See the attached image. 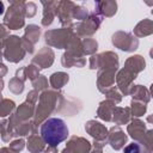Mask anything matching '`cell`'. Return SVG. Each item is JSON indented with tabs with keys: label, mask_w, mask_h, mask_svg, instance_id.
I'll return each instance as SVG.
<instances>
[{
	"label": "cell",
	"mask_w": 153,
	"mask_h": 153,
	"mask_svg": "<svg viewBox=\"0 0 153 153\" xmlns=\"http://www.w3.org/2000/svg\"><path fill=\"white\" fill-rule=\"evenodd\" d=\"M111 43L127 53L135 51L139 47V38L135 37L131 32H126V31H116L112 37H111Z\"/></svg>",
	"instance_id": "8"
},
{
	"label": "cell",
	"mask_w": 153,
	"mask_h": 153,
	"mask_svg": "<svg viewBox=\"0 0 153 153\" xmlns=\"http://www.w3.org/2000/svg\"><path fill=\"white\" fill-rule=\"evenodd\" d=\"M146 131V124L139 118H131V121L127 126V133L135 142H140L145 137Z\"/></svg>",
	"instance_id": "19"
},
{
	"label": "cell",
	"mask_w": 153,
	"mask_h": 153,
	"mask_svg": "<svg viewBox=\"0 0 153 153\" xmlns=\"http://www.w3.org/2000/svg\"><path fill=\"white\" fill-rule=\"evenodd\" d=\"M81 51H69L66 50L61 56V65L66 68L69 67H84L86 65V59Z\"/></svg>",
	"instance_id": "17"
},
{
	"label": "cell",
	"mask_w": 153,
	"mask_h": 153,
	"mask_svg": "<svg viewBox=\"0 0 153 153\" xmlns=\"http://www.w3.org/2000/svg\"><path fill=\"white\" fill-rule=\"evenodd\" d=\"M32 86H33V90H36L41 93L47 91L48 90V79H47V76L39 75L36 80L32 81Z\"/></svg>",
	"instance_id": "36"
},
{
	"label": "cell",
	"mask_w": 153,
	"mask_h": 153,
	"mask_svg": "<svg viewBox=\"0 0 153 153\" xmlns=\"http://www.w3.org/2000/svg\"><path fill=\"white\" fill-rule=\"evenodd\" d=\"M92 148V143L81 136H72L67 143L66 147L62 149L61 153H90Z\"/></svg>",
	"instance_id": "12"
},
{
	"label": "cell",
	"mask_w": 153,
	"mask_h": 153,
	"mask_svg": "<svg viewBox=\"0 0 153 153\" xmlns=\"http://www.w3.org/2000/svg\"><path fill=\"white\" fill-rule=\"evenodd\" d=\"M4 2L2 1H0V14H4Z\"/></svg>",
	"instance_id": "48"
},
{
	"label": "cell",
	"mask_w": 153,
	"mask_h": 153,
	"mask_svg": "<svg viewBox=\"0 0 153 153\" xmlns=\"http://www.w3.org/2000/svg\"><path fill=\"white\" fill-rule=\"evenodd\" d=\"M69 80V75L65 72H55L49 76V85L53 90H61Z\"/></svg>",
	"instance_id": "27"
},
{
	"label": "cell",
	"mask_w": 153,
	"mask_h": 153,
	"mask_svg": "<svg viewBox=\"0 0 153 153\" xmlns=\"http://www.w3.org/2000/svg\"><path fill=\"white\" fill-rule=\"evenodd\" d=\"M12 137H13V134H12L11 129L8 128V121L2 120L1 121V139H2V141L8 142Z\"/></svg>",
	"instance_id": "38"
},
{
	"label": "cell",
	"mask_w": 153,
	"mask_h": 153,
	"mask_svg": "<svg viewBox=\"0 0 153 153\" xmlns=\"http://www.w3.org/2000/svg\"><path fill=\"white\" fill-rule=\"evenodd\" d=\"M149 93H151V98H153V84L149 87Z\"/></svg>",
	"instance_id": "49"
},
{
	"label": "cell",
	"mask_w": 153,
	"mask_h": 153,
	"mask_svg": "<svg viewBox=\"0 0 153 153\" xmlns=\"http://www.w3.org/2000/svg\"><path fill=\"white\" fill-rule=\"evenodd\" d=\"M54 60H55V54L53 49L49 47H44L32 57L31 63L36 65L39 69H44V68H49L54 63Z\"/></svg>",
	"instance_id": "16"
},
{
	"label": "cell",
	"mask_w": 153,
	"mask_h": 153,
	"mask_svg": "<svg viewBox=\"0 0 153 153\" xmlns=\"http://www.w3.org/2000/svg\"><path fill=\"white\" fill-rule=\"evenodd\" d=\"M131 121V111L130 108H121V106H115L114 114H112V122L116 126H122V124H128Z\"/></svg>",
	"instance_id": "23"
},
{
	"label": "cell",
	"mask_w": 153,
	"mask_h": 153,
	"mask_svg": "<svg viewBox=\"0 0 153 153\" xmlns=\"http://www.w3.org/2000/svg\"><path fill=\"white\" fill-rule=\"evenodd\" d=\"M136 74L130 72L127 68H122L117 72L116 74V86L117 88L121 91V93L123 96H128L130 92V88L133 87V81L136 79Z\"/></svg>",
	"instance_id": "11"
},
{
	"label": "cell",
	"mask_w": 153,
	"mask_h": 153,
	"mask_svg": "<svg viewBox=\"0 0 153 153\" xmlns=\"http://www.w3.org/2000/svg\"><path fill=\"white\" fill-rule=\"evenodd\" d=\"M16 103L12 99H7V98H1L0 102V116L1 117H6L8 115H12L13 111H16Z\"/></svg>",
	"instance_id": "31"
},
{
	"label": "cell",
	"mask_w": 153,
	"mask_h": 153,
	"mask_svg": "<svg viewBox=\"0 0 153 153\" xmlns=\"http://www.w3.org/2000/svg\"><path fill=\"white\" fill-rule=\"evenodd\" d=\"M61 94L62 92L56 90H47L39 94L38 105L36 108V112L33 117V123L36 128L39 124H42L45 120H48L51 114H56Z\"/></svg>",
	"instance_id": "2"
},
{
	"label": "cell",
	"mask_w": 153,
	"mask_h": 153,
	"mask_svg": "<svg viewBox=\"0 0 153 153\" xmlns=\"http://www.w3.org/2000/svg\"><path fill=\"white\" fill-rule=\"evenodd\" d=\"M116 104L109 99H105L99 103L98 109H97V117L105 122H112V114Z\"/></svg>",
	"instance_id": "22"
},
{
	"label": "cell",
	"mask_w": 153,
	"mask_h": 153,
	"mask_svg": "<svg viewBox=\"0 0 153 153\" xmlns=\"http://www.w3.org/2000/svg\"><path fill=\"white\" fill-rule=\"evenodd\" d=\"M81 49L84 55H94V53L98 49V42L94 38H84L81 41Z\"/></svg>",
	"instance_id": "30"
},
{
	"label": "cell",
	"mask_w": 153,
	"mask_h": 153,
	"mask_svg": "<svg viewBox=\"0 0 153 153\" xmlns=\"http://www.w3.org/2000/svg\"><path fill=\"white\" fill-rule=\"evenodd\" d=\"M76 6L75 2L69 1V0H62L60 1L59 8H57V19L62 27H72L74 29V23H73V10Z\"/></svg>",
	"instance_id": "9"
},
{
	"label": "cell",
	"mask_w": 153,
	"mask_h": 153,
	"mask_svg": "<svg viewBox=\"0 0 153 153\" xmlns=\"http://www.w3.org/2000/svg\"><path fill=\"white\" fill-rule=\"evenodd\" d=\"M38 99H39V92H38V91H36V90L29 91V93H27V96H26V100H29V102L36 104Z\"/></svg>",
	"instance_id": "42"
},
{
	"label": "cell",
	"mask_w": 153,
	"mask_h": 153,
	"mask_svg": "<svg viewBox=\"0 0 153 153\" xmlns=\"http://www.w3.org/2000/svg\"><path fill=\"white\" fill-rule=\"evenodd\" d=\"M123 153H142V152H141V147L137 142H131L124 147Z\"/></svg>",
	"instance_id": "41"
},
{
	"label": "cell",
	"mask_w": 153,
	"mask_h": 153,
	"mask_svg": "<svg viewBox=\"0 0 153 153\" xmlns=\"http://www.w3.org/2000/svg\"><path fill=\"white\" fill-rule=\"evenodd\" d=\"M149 56H151V59H153V47H152L151 50H149Z\"/></svg>",
	"instance_id": "50"
},
{
	"label": "cell",
	"mask_w": 153,
	"mask_h": 153,
	"mask_svg": "<svg viewBox=\"0 0 153 153\" xmlns=\"http://www.w3.org/2000/svg\"><path fill=\"white\" fill-rule=\"evenodd\" d=\"M76 36L74 29L72 27H61L48 30L44 33V41L49 47L57 48V49H67Z\"/></svg>",
	"instance_id": "5"
},
{
	"label": "cell",
	"mask_w": 153,
	"mask_h": 153,
	"mask_svg": "<svg viewBox=\"0 0 153 153\" xmlns=\"http://www.w3.org/2000/svg\"><path fill=\"white\" fill-rule=\"evenodd\" d=\"M25 141H24V139H16V140H13V141H11L10 142V148L13 151V152H17V153H19L24 147H25Z\"/></svg>",
	"instance_id": "39"
},
{
	"label": "cell",
	"mask_w": 153,
	"mask_h": 153,
	"mask_svg": "<svg viewBox=\"0 0 153 153\" xmlns=\"http://www.w3.org/2000/svg\"><path fill=\"white\" fill-rule=\"evenodd\" d=\"M118 68L99 69L97 73V87L102 93H105L109 88L115 86L116 74Z\"/></svg>",
	"instance_id": "10"
},
{
	"label": "cell",
	"mask_w": 153,
	"mask_h": 153,
	"mask_svg": "<svg viewBox=\"0 0 153 153\" xmlns=\"http://www.w3.org/2000/svg\"><path fill=\"white\" fill-rule=\"evenodd\" d=\"M90 69H106V68H118V55L114 51H104L100 54H94L88 60Z\"/></svg>",
	"instance_id": "7"
},
{
	"label": "cell",
	"mask_w": 153,
	"mask_h": 153,
	"mask_svg": "<svg viewBox=\"0 0 153 153\" xmlns=\"http://www.w3.org/2000/svg\"><path fill=\"white\" fill-rule=\"evenodd\" d=\"M45 142L44 140L42 139L41 135H37V134H32L27 137V142H26V147H27V151L30 153H41V152H44L45 149Z\"/></svg>",
	"instance_id": "26"
},
{
	"label": "cell",
	"mask_w": 153,
	"mask_h": 153,
	"mask_svg": "<svg viewBox=\"0 0 153 153\" xmlns=\"http://www.w3.org/2000/svg\"><path fill=\"white\" fill-rule=\"evenodd\" d=\"M129 108L131 111V116H134V117H141L147 111V104L143 102H140V100H135V99H131Z\"/></svg>",
	"instance_id": "32"
},
{
	"label": "cell",
	"mask_w": 153,
	"mask_h": 153,
	"mask_svg": "<svg viewBox=\"0 0 153 153\" xmlns=\"http://www.w3.org/2000/svg\"><path fill=\"white\" fill-rule=\"evenodd\" d=\"M43 153H57V148L54 147V146H48Z\"/></svg>",
	"instance_id": "45"
},
{
	"label": "cell",
	"mask_w": 153,
	"mask_h": 153,
	"mask_svg": "<svg viewBox=\"0 0 153 153\" xmlns=\"http://www.w3.org/2000/svg\"><path fill=\"white\" fill-rule=\"evenodd\" d=\"M41 36V27L36 24H29L25 27L24 31V36L22 37L23 41V45L26 50V53L32 54L35 50V44L38 42Z\"/></svg>",
	"instance_id": "13"
},
{
	"label": "cell",
	"mask_w": 153,
	"mask_h": 153,
	"mask_svg": "<svg viewBox=\"0 0 153 153\" xmlns=\"http://www.w3.org/2000/svg\"><path fill=\"white\" fill-rule=\"evenodd\" d=\"M1 49H2V57L12 63H17L22 61L26 55V50L23 45L22 37L16 35H11L5 41H2Z\"/></svg>",
	"instance_id": "4"
},
{
	"label": "cell",
	"mask_w": 153,
	"mask_h": 153,
	"mask_svg": "<svg viewBox=\"0 0 153 153\" xmlns=\"http://www.w3.org/2000/svg\"><path fill=\"white\" fill-rule=\"evenodd\" d=\"M25 75H26V79H30L31 81H33L41 75L39 74V68L33 63H30L29 66H25Z\"/></svg>",
	"instance_id": "37"
},
{
	"label": "cell",
	"mask_w": 153,
	"mask_h": 153,
	"mask_svg": "<svg viewBox=\"0 0 153 153\" xmlns=\"http://www.w3.org/2000/svg\"><path fill=\"white\" fill-rule=\"evenodd\" d=\"M146 120H147L148 123H152V124H153V114H152V115H148Z\"/></svg>",
	"instance_id": "47"
},
{
	"label": "cell",
	"mask_w": 153,
	"mask_h": 153,
	"mask_svg": "<svg viewBox=\"0 0 153 153\" xmlns=\"http://www.w3.org/2000/svg\"><path fill=\"white\" fill-rule=\"evenodd\" d=\"M128 141V136L127 134H124V131L121 129L120 126H115L111 127L109 129V135H108V143L111 146L112 149L115 151H120L124 147V145Z\"/></svg>",
	"instance_id": "15"
},
{
	"label": "cell",
	"mask_w": 153,
	"mask_h": 153,
	"mask_svg": "<svg viewBox=\"0 0 153 153\" xmlns=\"http://www.w3.org/2000/svg\"><path fill=\"white\" fill-rule=\"evenodd\" d=\"M16 78H18V79H20V80H23V81H25L26 80V75H25V67H22V68H19V69H17L16 71V75H14Z\"/></svg>",
	"instance_id": "43"
},
{
	"label": "cell",
	"mask_w": 153,
	"mask_h": 153,
	"mask_svg": "<svg viewBox=\"0 0 153 153\" xmlns=\"http://www.w3.org/2000/svg\"><path fill=\"white\" fill-rule=\"evenodd\" d=\"M103 17H100L97 12H90L88 17L82 20L79 22L74 25V31L79 37H90L93 33L97 32V30L99 29L100 24H102Z\"/></svg>",
	"instance_id": "6"
},
{
	"label": "cell",
	"mask_w": 153,
	"mask_h": 153,
	"mask_svg": "<svg viewBox=\"0 0 153 153\" xmlns=\"http://www.w3.org/2000/svg\"><path fill=\"white\" fill-rule=\"evenodd\" d=\"M88 14H90V12L86 7H84L81 5H76L73 10V20L76 19L79 22H82L88 17Z\"/></svg>",
	"instance_id": "35"
},
{
	"label": "cell",
	"mask_w": 153,
	"mask_h": 153,
	"mask_svg": "<svg viewBox=\"0 0 153 153\" xmlns=\"http://www.w3.org/2000/svg\"><path fill=\"white\" fill-rule=\"evenodd\" d=\"M146 67V61L141 55H133L130 57H128L124 62V68L129 69L130 72L135 73L136 75L142 72Z\"/></svg>",
	"instance_id": "24"
},
{
	"label": "cell",
	"mask_w": 153,
	"mask_h": 153,
	"mask_svg": "<svg viewBox=\"0 0 153 153\" xmlns=\"http://www.w3.org/2000/svg\"><path fill=\"white\" fill-rule=\"evenodd\" d=\"M85 130L88 135H91L94 140L97 141H104L108 142V135H109V129L102 124L100 122L96 120H90L88 122L85 123Z\"/></svg>",
	"instance_id": "14"
},
{
	"label": "cell",
	"mask_w": 153,
	"mask_h": 153,
	"mask_svg": "<svg viewBox=\"0 0 153 153\" xmlns=\"http://www.w3.org/2000/svg\"><path fill=\"white\" fill-rule=\"evenodd\" d=\"M35 112H36V108H35V104L29 102V100H25L24 103H22L17 109L16 111L13 112L14 117L20 121V122H25V121H30L32 117H35Z\"/></svg>",
	"instance_id": "21"
},
{
	"label": "cell",
	"mask_w": 153,
	"mask_h": 153,
	"mask_svg": "<svg viewBox=\"0 0 153 153\" xmlns=\"http://www.w3.org/2000/svg\"><path fill=\"white\" fill-rule=\"evenodd\" d=\"M151 13H152V14H153V8H152V11H151Z\"/></svg>",
	"instance_id": "51"
},
{
	"label": "cell",
	"mask_w": 153,
	"mask_h": 153,
	"mask_svg": "<svg viewBox=\"0 0 153 153\" xmlns=\"http://www.w3.org/2000/svg\"><path fill=\"white\" fill-rule=\"evenodd\" d=\"M129 94L131 96L133 99L143 102V103H146V104L151 100L149 90H147V88H146L145 86H142V85H133V87L130 88Z\"/></svg>",
	"instance_id": "28"
},
{
	"label": "cell",
	"mask_w": 153,
	"mask_h": 153,
	"mask_svg": "<svg viewBox=\"0 0 153 153\" xmlns=\"http://www.w3.org/2000/svg\"><path fill=\"white\" fill-rule=\"evenodd\" d=\"M0 31H1V42H2V41H5L8 36H11V35H10V32H8V29H7L4 24H1V25H0Z\"/></svg>",
	"instance_id": "44"
},
{
	"label": "cell",
	"mask_w": 153,
	"mask_h": 153,
	"mask_svg": "<svg viewBox=\"0 0 153 153\" xmlns=\"http://www.w3.org/2000/svg\"><path fill=\"white\" fill-rule=\"evenodd\" d=\"M137 143L140 145L142 153H153V129L147 130L145 137Z\"/></svg>",
	"instance_id": "29"
},
{
	"label": "cell",
	"mask_w": 153,
	"mask_h": 153,
	"mask_svg": "<svg viewBox=\"0 0 153 153\" xmlns=\"http://www.w3.org/2000/svg\"><path fill=\"white\" fill-rule=\"evenodd\" d=\"M1 69H2V71H1V74H0V75H1V76H5V74H6V72H7V67H6L4 63L1 65Z\"/></svg>",
	"instance_id": "46"
},
{
	"label": "cell",
	"mask_w": 153,
	"mask_h": 153,
	"mask_svg": "<svg viewBox=\"0 0 153 153\" xmlns=\"http://www.w3.org/2000/svg\"><path fill=\"white\" fill-rule=\"evenodd\" d=\"M8 88L12 93L14 94H20L23 91H24V81L13 76L12 79H10L8 81Z\"/></svg>",
	"instance_id": "33"
},
{
	"label": "cell",
	"mask_w": 153,
	"mask_h": 153,
	"mask_svg": "<svg viewBox=\"0 0 153 153\" xmlns=\"http://www.w3.org/2000/svg\"><path fill=\"white\" fill-rule=\"evenodd\" d=\"M104 94H105L106 99H109V100L114 102L115 104L121 103L122 97H123V94H122V93H121V91L117 88V86H114V87L109 88V90H108V91H106Z\"/></svg>",
	"instance_id": "34"
},
{
	"label": "cell",
	"mask_w": 153,
	"mask_h": 153,
	"mask_svg": "<svg viewBox=\"0 0 153 153\" xmlns=\"http://www.w3.org/2000/svg\"><path fill=\"white\" fill-rule=\"evenodd\" d=\"M43 5V16L41 19V24L44 27H48L53 24L54 18L57 14V8L60 5V1H41Z\"/></svg>",
	"instance_id": "18"
},
{
	"label": "cell",
	"mask_w": 153,
	"mask_h": 153,
	"mask_svg": "<svg viewBox=\"0 0 153 153\" xmlns=\"http://www.w3.org/2000/svg\"><path fill=\"white\" fill-rule=\"evenodd\" d=\"M153 33V20L151 19H142L141 22H139L134 30H133V35L137 38L140 37H146V36H149Z\"/></svg>",
	"instance_id": "25"
},
{
	"label": "cell",
	"mask_w": 153,
	"mask_h": 153,
	"mask_svg": "<svg viewBox=\"0 0 153 153\" xmlns=\"http://www.w3.org/2000/svg\"><path fill=\"white\" fill-rule=\"evenodd\" d=\"M94 12L100 17L111 18L117 12V2L114 0H99L94 2Z\"/></svg>",
	"instance_id": "20"
},
{
	"label": "cell",
	"mask_w": 153,
	"mask_h": 153,
	"mask_svg": "<svg viewBox=\"0 0 153 153\" xmlns=\"http://www.w3.org/2000/svg\"><path fill=\"white\" fill-rule=\"evenodd\" d=\"M25 6L23 0H11L10 6L4 16L2 24L8 30H19L25 25Z\"/></svg>",
	"instance_id": "3"
},
{
	"label": "cell",
	"mask_w": 153,
	"mask_h": 153,
	"mask_svg": "<svg viewBox=\"0 0 153 153\" xmlns=\"http://www.w3.org/2000/svg\"><path fill=\"white\" fill-rule=\"evenodd\" d=\"M37 12V5L32 1H29L26 2V6H25V17L26 18H32Z\"/></svg>",
	"instance_id": "40"
},
{
	"label": "cell",
	"mask_w": 153,
	"mask_h": 153,
	"mask_svg": "<svg viewBox=\"0 0 153 153\" xmlns=\"http://www.w3.org/2000/svg\"><path fill=\"white\" fill-rule=\"evenodd\" d=\"M41 136L48 146L57 147L68 137V128L63 120L50 117L41 124Z\"/></svg>",
	"instance_id": "1"
},
{
	"label": "cell",
	"mask_w": 153,
	"mask_h": 153,
	"mask_svg": "<svg viewBox=\"0 0 153 153\" xmlns=\"http://www.w3.org/2000/svg\"><path fill=\"white\" fill-rule=\"evenodd\" d=\"M13 153H17V152H13Z\"/></svg>",
	"instance_id": "52"
}]
</instances>
